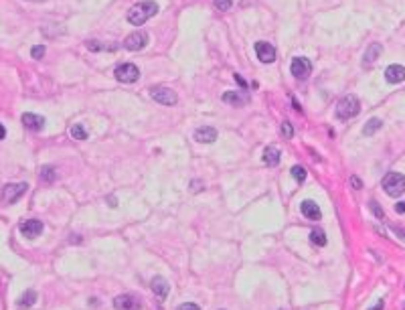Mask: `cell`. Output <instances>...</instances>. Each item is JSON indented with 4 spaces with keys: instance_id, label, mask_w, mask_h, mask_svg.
Listing matches in <instances>:
<instances>
[{
    "instance_id": "1",
    "label": "cell",
    "mask_w": 405,
    "mask_h": 310,
    "mask_svg": "<svg viewBox=\"0 0 405 310\" xmlns=\"http://www.w3.org/2000/svg\"><path fill=\"white\" fill-rule=\"evenodd\" d=\"M156 12H158V4L154 2V0H144V2L134 4L128 10V21L134 26H142L148 19H152Z\"/></svg>"
},
{
    "instance_id": "2",
    "label": "cell",
    "mask_w": 405,
    "mask_h": 310,
    "mask_svg": "<svg viewBox=\"0 0 405 310\" xmlns=\"http://www.w3.org/2000/svg\"><path fill=\"white\" fill-rule=\"evenodd\" d=\"M383 188L389 197H401L405 193V177L401 172H387L383 179Z\"/></svg>"
},
{
    "instance_id": "3",
    "label": "cell",
    "mask_w": 405,
    "mask_h": 310,
    "mask_svg": "<svg viewBox=\"0 0 405 310\" xmlns=\"http://www.w3.org/2000/svg\"><path fill=\"white\" fill-rule=\"evenodd\" d=\"M361 112V102L357 96H344L339 103H336V116L341 120H350Z\"/></svg>"
},
{
    "instance_id": "4",
    "label": "cell",
    "mask_w": 405,
    "mask_h": 310,
    "mask_svg": "<svg viewBox=\"0 0 405 310\" xmlns=\"http://www.w3.org/2000/svg\"><path fill=\"white\" fill-rule=\"evenodd\" d=\"M116 79L122 83H134V82H138V77H140V69L134 63H122L116 67V71H114Z\"/></svg>"
},
{
    "instance_id": "5",
    "label": "cell",
    "mask_w": 405,
    "mask_h": 310,
    "mask_svg": "<svg viewBox=\"0 0 405 310\" xmlns=\"http://www.w3.org/2000/svg\"><path fill=\"white\" fill-rule=\"evenodd\" d=\"M150 98L162 105H174L179 102V96H177V91L170 89V87H164V85H156L150 89Z\"/></svg>"
},
{
    "instance_id": "6",
    "label": "cell",
    "mask_w": 405,
    "mask_h": 310,
    "mask_svg": "<svg viewBox=\"0 0 405 310\" xmlns=\"http://www.w3.org/2000/svg\"><path fill=\"white\" fill-rule=\"evenodd\" d=\"M26 188H29V185H26V183H10V185H6L2 188V201H4V203H8V205L17 203V201L26 193Z\"/></svg>"
},
{
    "instance_id": "7",
    "label": "cell",
    "mask_w": 405,
    "mask_h": 310,
    "mask_svg": "<svg viewBox=\"0 0 405 310\" xmlns=\"http://www.w3.org/2000/svg\"><path fill=\"white\" fill-rule=\"evenodd\" d=\"M290 71L296 79H308L310 73H312V63H310L306 57H296V59H292Z\"/></svg>"
},
{
    "instance_id": "8",
    "label": "cell",
    "mask_w": 405,
    "mask_h": 310,
    "mask_svg": "<svg viewBox=\"0 0 405 310\" xmlns=\"http://www.w3.org/2000/svg\"><path fill=\"white\" fill-rule=\"evenodd\" d=\"M148 45V33L146 31H134L124 39V47L128 51H140Z\"/></svg>"
},
{
    "instance_id": "9",
    "label": "cell",
    "mask_w": 405,
    "mask_h": 310,
    "mask_svg": "<svg viewBox=\"0 0 405 310\" xmlns=\"http://www.w3.org/2000/svg\"><path fill=\"white\" fill-rule=\"evenodd\" d=\"M43 221H39V219H29V221H22L19 225V231L24 235V237H29V239H35L39 237L40 233H43Z\"/></svg>"
},
{
    "instance_id": "10",
    "label": "cell",
    "mask_w": 405,
    "mask_h": 310,
    "mask_svg": "<svg viewBox=\"0 0 405 310\" xmlns=\"http://www.w3.org/2000/svg\"><path fill=\"white\" fill-rule=\"evenodd\" d=\"M255 55L262 63H274L276 61V49L267 41H258L255 43Z\"/></svg>"
},
{
    "instance_id": "11",
    "label": "cell",
    "mask_w": 405,
    "mask_h": 310,
    "mask_svg": "<svg viewBox=\"0 0 405 310\" xmlns=\"http://www.w3.org/2000/svg\"><path fill=\"white\" fill-rule=\"evenodd\" d=\"M114 308L116 310H140V300L132 294H122V296H116Z\"/></svg>"
},
{
    "instance_id": "12",
    "label": "cell",
    "mask_w": 405,
    "mask_h": 310,
    "mask_svg": "<svg viewBox=\"0 0 405 310\" xmlns=\"http://www.w3.org/2000/svg\"><path fill=\"white\" fill-rule=\"evenodd\" d=\"M150 286H152V292L158 296V300H160V302H164V300H166V296H168V292H170L168 282L162 278V276H156V278H152Z\"/></svg>"
},
{
    "instance_id": "13",
    "label": "cell",
    "mask_w": 405,
    "mask_h": 310,
    "mask_svg": "<svg viewBox=\"0 0 405 310\" xmlns=\"http://www.w3.org/2000/svg\"><path fill=\"white\" fill-rule=\"evenodd\" d=\"M300 211H302V215H304L306 219H312V221H318L322 217L320 207L314 203V201H310V199L302 201V203H300Z\"/></svg>"
},
{
    "instance_id": "14",
    "label": "cell",
    "mask_w": 405,
    "mask_h": 310,
    "mask_svg": "<svg viewBox=\"0 0 405 310\" xmlns=\"http://www.w3.org/2000/svg\"><path fill=\"white\" fill-rule=\"evenodd\" d=\"M20 122L24 124V128H29V130H33V132H40V130H43V126H45V118L26 112V114H22Z\"/></svg>"
},
{
    "instance_id": "15",
    "label": "cell",
    "mask_w": 405,
    "mask_h": 310,
    "mask_svg": "<svg viewBox=\"0 0 405 310\" xmlns=\"http://www.w3.org/2000/svg\"><path fill=\"white\" fill-rule=\"evenodd\" d=\"M195 140L201 142V144H213L215 140H217V130L211 128V126L197 128L195 130Z\"/></svg>"
},
{
    "instance_id": "16",
    "label": "cell",
    "mask_w": 405,
    "mask_h": 310,
    "mask_svg": "<svg viewBox=\"0 0 405 310\" xmlns=\"http://www.w3.org/2000/svg\"><path fill=\"white\" fill-rule=\"evenodd\" d=\"M385 79L389 83H401L405 82V67L403 65H389L385 69Z\"/></svg>"
},
{
    "instance_id": "17",
    "label": "cell",
    "mask_w": 405,
    "mask_h": 310,
    "mask_svg": "<svg viewBox=\"0 0 405 310\" xmlns=\"http://www.w3.org/2000/svg\"><path fill=\"white\" fill-rule=\"evenodd\" d=\"M223 102L239 107V105H245L249 102V96H247V93H243V91H225L223 93Z\"/></svg>"
},
{
    "instance_id": "18",
    "label": "cell",
    "mask_w": 405,
    "mask_h": 310,
    "mask_svg": "<svg viewBox=\"0 0 405 310\" xmlns=\"http://www.w3.org/2000/svg\"><path fill=\"white\" fill-rule=\"evenodd\" d=\"M383 53V47H381V43H371L369 45V49L364 51V59H363V63H367V65H371V63H375L377 59H379V55Z\"/></svg>"
},
{
    "instance_id": "19",
    "label": "cell",
    "mask_w": 405,
    "mask_h": 310,
    "mask_svg": "<svg viewBox=\"0 0 405 310\" xmlns=\"http://www.w3.org/2000/svg\"><path fill=\"white\" fill-rule=\"evenodd\" d=\"M280 150L276 146H267L265 150H263V163L267 165V166H276V165H280Z\"/></svg>"
},
{
    "instance_id": "20",
    "label": "cell",
    "mask_w": 405,
    "mask_h": 310,
    "mask_svg": "<svg viewBox=\"0 0 405 310\" xmlns=\"http://www.w3.org/2000/svg\"><path fill=\"white\" fill-rule=\"evenodd\" d=\"M39 179L43 181V183H53L57 179V170H55V166H40V170H39Z\"/></svg>"
},
{
    "instance_id": "21",
    "label": "cell",
    "mask_w": 405,
    "mask_h": 310,
    "mask_svg": "<svg viewBox=\"0 0 405 310\" xmlns=\"http://www.w3.org/2000/svg\"><path fill=\"white\" fill-rule=\"evenodd\" d=\"M381 126H383V122L379 118H371L367 124H364V128H363V134L364 136H373V134L377 132V130H381Z\"/></svg>"
},
{
    "instance_id": "22",
    "label": "cell",
    "mask_w": 405,
    "mask_h": 310,
    "mask_svg": "<svg viewBox=\"0 0 405 310\" xmlns=\"http://www.w3.org/2000/svg\"><path fill=\"white\" fill-rule=\"evenodd\" d=\"M310 241H312L314 246H318V248H324L328 239H326V235H324L322 229H312V231H310Z\"/></svg>"
},
{
    "instance_id": "23",
    "label": "cell",
    "mask_w": 405,
    "mask_h": 310,
    "mask_svg": "<svg viewBox=\"0 0 405 310\" xmlns=\"http://www.w3.org/2000/svg\"><path fill=\"white\" fill-rule=\"evenodd\" d=\"M35 302H37V292H35V290H26V292L20 296V298H19V306H20V308H22V306L29 308V306H33Z\"/></svg>"
},
{
    "instance_id": "24",
    "label": "cell",
    "mask_w": 405,
    "mask_h": 310,
    "mask_svg": "<svg viewBox=\"0 0 405 310\" xmlns=\"http://www.w3.org/2000/svg\"><path fill=\"white\" fill-rule=\"evenodd\" d=\"M69 132H71L73 140H87V136H89V134H87V130H85L83 126H81V124H73Z\"/></svg>"
},
{
    "instance_id": "25",
    "label": "cell",
    "mask_w": 405,
    "mask_h": 310,
    "mask_svg": "<svg viewBox=\"0 0 405 310\" xmlns=\"http://www.w3.org/2000/svg\"><path fill=\"white\" fill-rule=\"evenodd\" d=\"M292 177L298 181V183H304L306 181V168L304 166H298V165L292 166Z\"/></svg>"
},
{
    "instance_id": "26",
    "label": "cell",
    "mask_w": 405,
    "mask_h": 310,
    "mask_svg": "<svg viewBox=\"0 0 405 310\" xmlns=\"http://www.w3.org/2000/svg\"><path fill=\"white\" fill-rule=\"evenodd\" d=\"M280 134L286 140H290L292 136H294V128H292V124L290 122H282V126H280Z\"/></svg>"
},
{
    "instance_id": "27",
    "label": "cell",
    "mask_w": 405,
    "mask_h": 310,
    "mask_svg": "<svg viewBox=\"0 0 405 310\" xmlns=\"http://www.w3.org/2000/svg\"><path fill=\"white\" fill-rule=\"evenodd\" d=\"M87 49H89V51H114L116 47H107V45H101L100 41H87Z\"/></svg>"
},
{
    "instance_id": "28",
    "label": "cell",
    "mask_w": 405,
    "mask_h": 310,
    "mask_svg": "<svg viewBox=\"0 0 405 310\" xmlns=\"http://www.w3.org/2000/svg\"><path fill=\"white\" fill-rule=\"evenodd\" d=\"M369 207H371V211L375 213V217H377V219H383V217H385V213H383V209L379 207V203H377V201H371Z\"/></svg>"
},
{
    "instance_id": "29",
    "label": "cell",
    "mask_w": 405,
    "mask_h": 310,
    "mask_svg": "<svg viewBox=\"0 0 405 310\" xmlns=\"http://www.w3.org/2000/svg\"><path fill=\"white\" fill-rule=\"evenodd\" d=\"M215 2V6H217L219 10H229L231 8V4H233V0H213Z\"/></svg>"
},
{
    "instance_id": "30",
    "label": "cell",
    "mask_w": 405,
    "mask_h": 310,
    "mask_svg": "<svg viewBox=\"0 0 405 310\" xmlns=\"http://www.w3.org/2000/svg\"><path fill=\"white\" fill-rule=\"evenodd\" d=\"M31 55H33V59H40L45 55V45H35L33 51H31Z\"/></svg>"
},
{
    "instance_id": "31",
    "label": "cell",
    "mask_w": 405,
    "mask_h": 310,
    "mask_svg": "<svg viewBox=\"0 0 405 310\" xmlns=\"http://www.w3.org/2000/svg\"><path fill=\"white\" fill-rule=\"evenodd\" d=\"M177 310H201L197 304H193V302H186V304H181Z\"/></svg>"
},
{
    "instance_id": "32",
    "label": "cell",
    "mask_w": 405,
    "mask_h": 310,
    "mask_svg": "<svg viewBox=\"0 0 405 310\" xmlns=\"http://www.w3.org/2000/svg\"><path fill=\"white\" fill-rule=\"evenodd\" d=\"M350 185H353V188H357V191H359V188H363V183L357 177H350Z\"/></svg>"
},
{
    "instance_id": "33",
    "label": "cell",
    "mask_w": 405,
    "mask_h": 310,
    "mask_svg": "<svg viewBox=\"0 0 405 310\" xmlns=\"http://www.w3.org/2000/svg\"><path fill=\"white\" fill-rule=\"evenodd\" d=\"M235 82H237V83H239V85H241L243 89H245V87H247V83H245V79H243V77H241L239 73H235Z\"/></svg>"
},
{
    "instance_id": "34",
    "label": "cell",
    "mask_w": 405,
    "mask_h": 310,
    "mask_svg": "<svg viewBox=\"0 0 405 310\" xmlns=\"http://www.w3.org/2000/svg\"><path fill=\"white\" fill-rule=\"evenodd\" d=\"M383 308H385V300H379V302H377L371 310H383Z\"/></svg>"
},
{
    "instance_id": "35",
    "label": "cell",
    "mask_w": 405,
    "mask_h": 310,
    "mask_svg": "<svg viewBox=\"0 0 405 310\" xmlns=\"http://www.w3.org/2000/svg\"><path fill=\"white\" fill-rule=\"evenodd\" d=\"M395 211H397V213H405V203H403V201L395 205Z\"/></svg>"
},
{
    "instance_id": "36",
    "label": "cell",
    "mask_w": 405,
    "mask_h": 310,
    "mask_svg": "<svg viewBox=\"0 0 405 310\" xmlns=\"http://www.w3.org/2000/svg\"><path fill=\"white\" fill-rule=\"evenodd\" d=\"M4 136H6V128L0 124V140H4Z\"/></svg>"
},
{
    "instance_id": "37",
    "label": "cell",
    "mask_w": 405,
    "mask_h": 310,
    "mask_svg": "<svg viewBox=\"0 0 405 310\" xmlns=\"http://www.w3.org/2000/svg\"><path fill=\"white\" fill-rule=\"evenodd\" d=\"M393 231H395L397 235H401V237L405 239V231H403V229H399V227H393Z\"/></svg>"
}]
</instances>
